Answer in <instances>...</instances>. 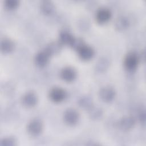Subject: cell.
Returning a JSON list of instances; mask_svg holds the SVG:
<instances>
[{"label": "cell", "instance_id": "cell-13", "mask_svg": "<svg viewBox=\"0 0 146 146\" xmlns=\"http://www.w3.org/2000/svg\"><path fill=\"white\" fill-rule=\"evenodd\" d=\"M75 36H74V35L69 30L64 29L60 31L58 40L62 43L63 46L67 45L70 46Z\"/></svg>", "mask_w": 146, "mask_h": 146}, {"label": "cell", "instance_id": "cell-12", "mask_svg": "<svg viewBox=\"0 0 146 146\" xmlns=\"http://www.w3.org/2000/svg\"><path fill=\"white\" fill-rule=\"evenodd\" d=\"M1 51L2 53L7 54L11 52L15 47V43L13 40L7 37L1 39L0 43Z\"/></svg>", "mask_w": 146, "mask_h": 146}, {"label": "cell", "instance_id": "cell-17", "mask_svg": "<svg viewBox=\"0 0 146 146\" xmlns=\"http://www.w3.org/2000/svg\"><path fill=\"white\" fill-rule=\"evenodd\" d=\"M110 65V60L106 57H102L96 63L95 69L98 72H103L108 68Z\"/></svg>", "mask_w": 146, "mask_h": 146}, {"label": "cell", "instance_id": "cell-18", "mask_svg": "<svg viewBox=\"0 0 146 146\" xmlns=\"http://www.w3.org/2000/svg\"><path fill=\"white\" fill-rule=\"evenodd\" d=\"M88 115L92 120H98L102 118L103 115V111L102 108L98 106H92L88 110Z\"/></svg>", "mask_w": 146, "mask_h": 146}, {"label": "cell", "instance_id": "cell-22", "mask_svg": "<svg viewBox=\"0 0 146 146\" xmlns=\"http://www.w3.org/2000/svg\"><path fill=\"white\" fill-rule=\"evenodd\" d=\"M85 43L83 39L81 38H74L72 43H71L70 47L77 51L80 47H82Z\"/></svg>", "mask_w": 146, "mask_h": 146}, {"label": "cell", "instance_id": "cell-3", "mask_svg": "<svg viewBox=\"0 0 146 146\" xmlns=\"http://www.w3.org/2000/svg\"><path fill=\"white\" fill-rule=\"evenodd\" d=\"M80 119L79 113L77 110L72 108H67L63 113V120L69 125L76 124Z\"/></svg>", "mask_w": 146, "mask_h": 146}, {"label": "cell", "instance_id": "cell-1", "mask_svg": "<svg viewBox=\"0 0 146 146\" xmlns=\"http://www.w3.org/2000/svg\"><path fill=\"white\" fill-rule=\"evenodd\" d=\"M140 60L139 56L134 52H128L124 59V67L129 72L134 71L137 67Z\"/></svg>", "mask_w": 146, "mask_h": 146}, {"label": "cell", "instance_id": "cell-11", "mask_svg": "<svg viewBox=\"0 0 146 146\" xmlns=\"http://www.w3.org/2000/svg\"><path fill=\"white\" fill-rule=\"evenodd\" d=\"M51 55L44 49L38 52L34 57L35 64L39 67H44L48 62Z\"/></svg>", "mask_w": 146, "mask_h": 146}, {"label": "cell", "instance_id": "cell-14", "mask_svg": "<svg viewBox=\"0 0 146 146\" xmlns=\"http://www.w3.org/2000/svg\"><path fill=\"white\" fill-rule=\"evenodd\" d=\"M40 9L43 14L46 15H49L55 11V6L52 1L44 0L40 2Z\"/></svg>", "mask_w": 146, "mask_h": 146}, {"label": "cell", "instance_id": "cell-23", "mask_svg": "<svg viewBox=\"0 0 146 146\" xmlns=\"http://www.w3.org/2000/svg\"><path fill=\"white\" fill-rule=\"evenodd\" d=\"M138 118L139 120L142 122L144 123L145 120V112L144 109H141L139 112H138Z\"/></svg>", "mask_w": 146, "mask_h": 146}, {"label": "cell", "instance_id": "cell-9", "mask_svg": "<svg viewBox=\"0 0 146 146\" xmlns=\"http://www.w3.org/2000/svg\"><path fill=\"white\" fill-rule=\"evenodd\" d=\"M76 51L79 58L84 61L91 59L95 54L94 48L91 46L86 44L80 47Z\"/></svg>", "mask_w": 146, "mask_h": 146}, {"label": "cell", "instance_id": "cell-15", "mask_svg": "<svg viewBox=\"0 0 146 146\" xmlns=\"http://www.w3.org/2000/svg\"><path fill=\"white\" fill-rule=\"evenodd\" d=\"M62 46L63 45L59 40L52 41L46 46L45 50L52 56L59 53L62 50Z\"/></svg>", "mask_w": 146, "mask_h": 146}, {"label": "cell", "instance_id": "cell-5", "mask_svg": "<svg viewBox=\"0 0 146 146\" xmlns=\"http://www.w3.org/2000/svg\"><path fill=\"white\" fill-rule=\"evenodd\" d=\"M112 13L111 10L106 7L99 8L95 14V20L100 25L107 23L111 18Z\"/></svg>", "mask_w": 146, "mask_h": 146}, {"label": "cell", "instance_id": "cell-20", "mask_svg": "<svg viewBox=\"0 0 146 146\" xmlns=\"http://www.w3.org/2000/svg\"><path fill=\"white\" fill-rule=\"evenodd\" d=\"M17 144V140L11 136L4 137L0 141V146H15Z\"/></svg>", "mask_w": 146, "mask_h": 146}, {"label": "cell", "instance_id": "cell-7", "mask_svg": "<svg viewBox=\"0 0 146 146\" xmlns=\"http://www.w3.org/2000/svg\"><path fill=\"white\" fill-rule=\"evenodd\" d=\"M21 102L24 107L32 108L37 104L38 96L34 92L27 91L22 95Z\"/></svg>", "mask_w": 146, "mask_h": 146}, {"label": "cell", "instance_id": "cell-8", "mask_svg": "<svg viewBox=\"0 0 146 146\" xmlns=\"http://www.w3.org/2000/svg\"><path fill=\"white\" fill-rule=\"evenodd\" d=\"M136 124V120L132 116H125L121 118L117 122L118 128L124 131H128L132 129Z\"/></svg>", "mask_w": 146, "mask_h": 146}, {"label": "cell", "instance_id": "cell-4", "mask_svg": "<svg viewBox=\"0 0 146 146\" xmlns=\"http://www.w3.org/2000/svg\"><path fill=\"white\" fill-rule=\"evenodd\" d=\"M50 99L55 103H60L64 100L67 96V91L63 88L59 87H55L51 88L49 92Z\"/></svg>", "mask_w": 146, "mask_h": 146}, {"label": "cell", "instance_id": "cell-16", "mask_svg": "<svg viewBox=\"0 0 146 146\" xmlns=\"http://www.w3.org/2000/svg\"><path fill=\"white\" fill-rule=\"evenodd\" d=\"M129 19L125 16L117 17L114 22L115 28L118 31H123L127 29L129 26Z\"/></svg>", "mask_w": 146, "mask_h": 146}, {"label": "cell", "instance_id": "cell-2", "mask_svg": "<svg viewBox=\"0 0 146 146\" xmlns=\"http://www.w3.org/2000/svg\"><path fill=\"white\" fill-rule=\"evenodd\" d=\"M43 124L39 119H33L29 121L27 125V133L31 136H39L42 132Z\"/></svg>", "mask_w": 146, "mask_h": 146}, {"label": "cell", "instance_id": "cell-6", "mask_svg": "<svg viewBox=\"0 0 146 146\" xmlns=\"http://www.w3.org/2000/svg\"><path fill=\"white\" fill-rule=\"evenodd\" d=\"M99 96L102 101L109 103L114 99L116 96V91L112 87L104 86L100 89Z\"/></svg>", "mask_w": 146, "mask_h": 146}, {"label": "cell", "instance_id": "cell-19", "mask_svg": "<svg viewBox=\"0 0 146 146\" xmlns=\"http://www.w3.org/2000/svg\"><path fill=\"white\" fill-rule=\"evenodd\" d=\"M78 104L82 108L88 110L92 106H94L93 100L90 96H83L79 99Z\"/></svg>", "mask_w": 146, "mask_h": 146}, {"label": "cell", "instance_id": "cell-21", "mask_svg": "<svg viewBox=\"0 0 146 146\" xmlns=\"http://www.w3.org/2000/svg\"><path fill=\"white\" fill-rule=\"evenodd\" d=\"M19 4L18 0H6L4 1V6L8 10H14L16 9Z\"/></svg>", "mask_w": 146, "mask_h": 146}, {"label": "cell", "instance_id": "cell-10", "mask_svg": "<svg viewBox=\"0 0 146 146\" xmlns=\"http://www.w3.org/2000/svg\"><path fill=\"white\" fill-rule=\"evenodd\" d=\"M77 76L76 70L71 66H66L63 68L60 72V78L67 82L74 81Z\"/></svg>", "mask_w": 146, "mask_h": 146}]
</instances>
